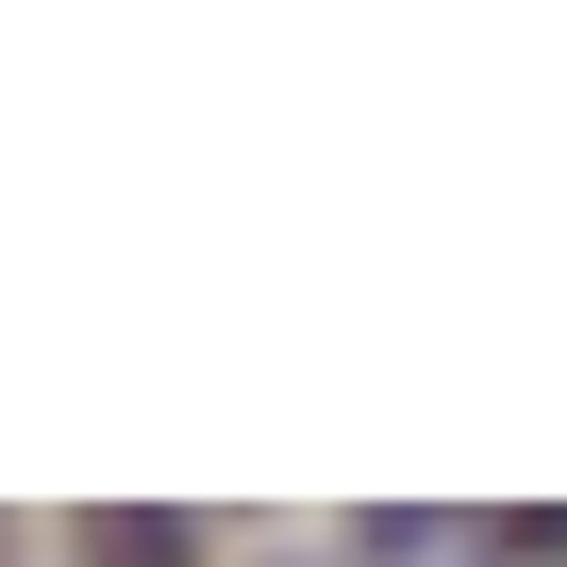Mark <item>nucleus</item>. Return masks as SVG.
I'll list each match as a JSON object with an SVG mask.
<instances>
[{"label": "nucleus", "instance_id": "nucleus-1", "mask_svg": "<svg viewBox=\"0 0 567 567\" xmlns=\"http://www.w3.org/2000/svg\"><path fill=\"white\" fill-rule=\"evenodd\" d=\"M84 567H200V517H151V501H101V517H84Z\"/></svg>", "mask_w": 567, "mask_h": 567}]
</instances>
